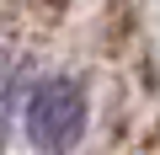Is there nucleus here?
I'll use <instances>...</instances> for the list:
<instances>
[{"instance_id": "1", "label": "nucleus", "mask_w": 160, "mask_h": 155, "mask_svg": "<svg viewBox=\"0 0 160 155\" xmlns=\"http://www.w3.org/2000/svg\"><path fill=\"white\" fill-rule=\"evenodd\" d=\"M86 134V91L75 80H43L27 102V139L43 150V155H64L80 144Z\"/></svg>"}]
</instances>
